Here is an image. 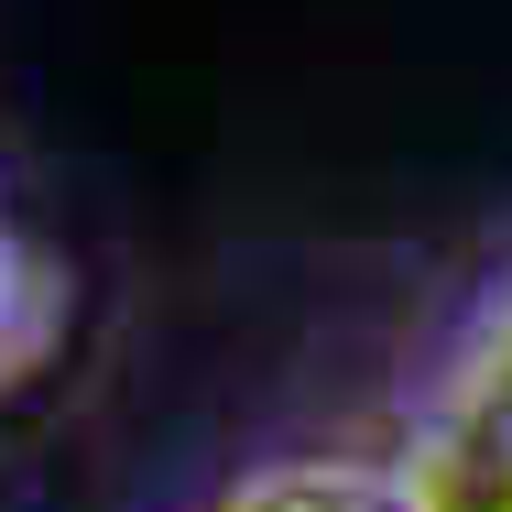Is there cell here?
<instances>
[{
    "mask_svg": "<svg viewBox=\"0 0 512 512\" xmlns=\"http://www.w3.org/2000/svg\"><path fill=\"white\" fill-rule=\"evenodd\" d=\"M382 480H393L404 512H512V425L425 393V414L382 458Z\"/></svg>",
    "mask_w": 512,
    "mask_h": 512,
    "instance_id": "1",
    "label": "cell"
},
{
    "mask_svg": "<svg viewBox=\"0 0 512 512\" xmlns=\"http://www.w3.org/2000/svg\"><path fill=\"white\" fill-rule=\"evenodd\" d=\"M207 512H404L382 458H273L251 480H229Z\"/></svg>",
    "mask_w": 512,
    "mask_h": 512,
    "instance_id": "2",
    "label": "cell"
},
{
    "mask_svg": "<svg viewBox=\"0 0 512 512\" xmlns=\"http://www.w3.org/2000/svg\"><path fill=\"white\" fill-rule=\"evenodd\" d=\"M436 404H469V414H502V425H512V273L469 306V327L447 338Z\"/></svg>",
    "mask_w": 512,
    "mask_h": 512,
    "instance_id": "3",
    "label": "cell"
},
{
    "mask_svg": "<svg viewBox=\"0 0 512 512\" xmlns=\"http://www.w3.org/2000/svg\"><path fill=\"white\" fill-rule=\"evenodd\" d=\"M44 327H55V284H44V262L0 229V382L44 349Z\"/></svg>",
    "mask_w": 512,
    "mask_h": 512,
    "instance_id": "4",
    "label": "cell"
}]
</instances>
